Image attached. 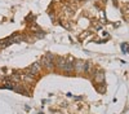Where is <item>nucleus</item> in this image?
Masks as SVG:
<instances>
[{"label": "nucleus", "instance_id": "f257e3e1", "mask_svg": "<svg viewBox=\"0 0 129 114\" xmlns=\"http://www.w3.org/2000/svg\"><path fill=\"white\" fill-rule=\"evenodd\" d=\"M54 60H56V57L52 53H47L44 57H41L40 65H41V67H44L47 70H52V69H54Z\"/></svg>", "mask_w": 129, "mask_h": 114}, {"label": "nucleus", "instance_id": "f03ea898", "mask_svg": "<svg viewBox=\"0 0 129 114\" xmlns=\"http://www.w3.org/2000/svg\"><path fill=\"white\" fill-rule=\"evenodd\" d=\"M92 79L97 83V84H102V83L105 82V74H103V71L95 69L94 73L92 74Z\"/></svg>", "mask_w": 129, "mask_h": 114}, {"label": "nucleus", "instance_id": "7ed1b4c3", "mask_svg": "<svg viewBox=\"0 0 129 114\" xmlns=\"http://www.w3.org/2000/svg\"><path fill=\"white\" fill-rule=\"evenodd\" d=\"M74 71L78 74H85V61L76 60L74 61Z\"/></svg>", "mask_w": 129, "mask_h": 114}, {"label": "nucleus", "instance_id": "20e7f679", "mask_svg": "<svg viewBox=\"0 0 129 114\" xmlns=\"http://www.w3.org/2000/svg\"><path fill=\"white\" fill-rule=\"evenodd\" d=\"M40 70H41V65H40V62H34L31 66H28L27 69H26V73H28V74H31V75H34V77H36L39 73H40Z\"/></svg>", "mask_w": 129, "mask_h": 114}, {"label": "nucleus", "instance_id": "39448f33", "mask_svg": "<svg viewBox=\"0 0 129 114\" xmlns=\"http://www.w3.org/2000/svg\"><path fill=\"white\" fill-rule=\"evenodd\" d=\"M10 40H12V43H21V41L26 40V36L22 34H13L10 36Z\"/></svg>", "mask_w": 129, "mask_h": 114}, {"label": "nucleus", "instance_id": "423d86ee", "mask_svg": "<svg viewBox=\"0 0 129 114\" xmlns=\"http://www.w3.org/2000/svg\"><path fill=\"white\" fill-rule=\"evenodd\" d=\"M9 44H12V40H10V38H7V39H3V40H0V48L8 47Z\"/></svg>", "mask_w": 129, "mask_h": 114}, {"label": "nucleus", "instance_id": "0eeeda50", "mask_svg": "<svg viewBox=\"0 0 129 114\" xmlns=\"http://www.w3.org/2000/svg\"><path fill=\"white\" fill-rule=\"evenodd\" d=\"M88 35H90V31H88V30H85V31H83V34H80L79 35V39L80 40H83V39H85Z\"/></svg>", "mask_w": 129, "mask_h": 114}, {"label": "nucleus", "instance_id": "6e6552de", "mask_svg": "<svg viewBox=\"0 0 129 114\" xmlns=\"http://www.w3.org/2000/svg\"><path fill=\"white\" fill-rule=\"evenodd\" d=\"M121 49H123L124 53H128V52H129V45H128L126 43H123V44H121Z\"/></svg>", "mask_w": 129, "mask_h": 114}, {"label": "nucleus", "instance_id": "1a4fd4ad", "mask_svg": "<svg viewBox=\"0 0 129 114\" xmlns=\"http://www.w3.org/2000/svg\"><path fill=\"white\" fill-rule=\"evenodd\" d=\"M124 18H125V21L126 22H129V9H124Z\"/></svg>", "mask_w": 129, "mask_h": 114}, {"label": "nucleus", "instance_id": "9d476101", "mask_svg": "<svg viewBox=\"0 0 129 114\" xmlns=\"http://www.w3.org/2000/svg\"><path fill=\"white\" fill-rule=\"evenodd\" d=\"M97 89H98L100 92H105V87H97Z\"/></svg>", "mask_w": 129, "mask_h": 114}, {"label": "nucleus", "instance_id": "9b49d317", "mask_svg": "<svg viewBox=\"0 0 129 114\" xmlns=\"http://www.w3.org/2000/svg\"><path fill=\"white\" fill-rule=\"evenodd\" d=\"M126 9H129V3H128V4H126Z\"/></svg>", "mask_w": 129, "mask_h": 114}]
</instances>
